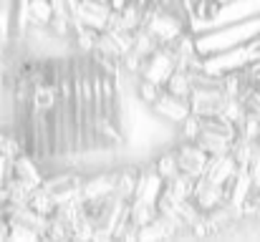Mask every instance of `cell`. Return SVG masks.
<instances>
[]
</instances>
